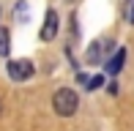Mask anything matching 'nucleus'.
<instances>
[{
	"label": "nucleus",
	"mask_w": 134,
	"mask_h": 131,
	"mask_svg": "<svg viewBox=\"0 0 134 131\" xmlns=\"http://www.w3.org/2000/svg\"><path fill=\"white\" fill-rule=\"evenodd\" d=\"M123 63H126V49H123V46H118V49H115V55H112V57H109V60L104 63V71L115 76L120 68H123Z\"/></svg>",
	"instance_id": "nucleus-4"
},
{
	"label": "nucleus",
	"mask_w": 134,
	"mask_h": 131,
	"mask_svg": "<svg viewBox=\"0 0 134 131\" xmlns=\"http://www.w3.org/2000/svg\"><path fill=\"white\" fill-rule=\"evenodd\" d=\"M0 55H8V30H0Z\"/></svg>",
	"instance_id": "nucleus-7"
},
{
	"label": "nucleus",
	"mask_w": 134,
	"mask_h": 131,
	"mask_svg": "<svg viewBox=\"0 0 134 131\" xmlns=\"http://www.w3.org/2000/svg\"><path fill=\"white\" fill-rule=\"evenodd\" d=\"M8 76L14 82H25L33 76V63L30 60H11L8 63Z\"/></svg>",
	"instance_id": "nucleus-2"
},
{
	"label": "nucleus",
	"mask_w": 134,
	"mask_h": 131,
	"mask_svg": "<svg viewBox=\"0 0 134 131\" xmlns=\"http://www.w3.org/2000/svg\"><path fill=\"white\" fill-rule=\"evenodd\" d=\"M80 82L88 85V90H96V87L104 85V76H85V74H80Z\"/></svg>",
	"instance_id": "nucleus-6"
},
{
	"label": "nucleus",
	"mask_w": 134,
	"mask_h": 131,
	"mask_svg": "<svg viewBox=\"0 0 134 131\" xmlns=\"http://www.w3.org/2000/svg\"><path fill=\"white\" fill-rule=\"evenodd\" d=\"M109 49H112V41H109V38L93 41V44H90V49H88V63H101Z\"/></svg>",
	"instance_id": "nucleus-3"
},
{
	"label": "nucleus",
	"mask_w": 134,
	"mask_h": 131,
	"mask_svg": "<svg viewBox=\"0 0 134 131\" xmlns=\"http://www.w3.org/2000/svg\"><path fill=\"white\" fill-rule=\"evenodd\" d=\"M77 106H80V98H77V93L71 90V87H60V90L55 93V98H52V109L58 112L60 117L74 115Z\"/></svg>",
	"instance_id": "nucleus-1"
},
{
	"label": "nucleus",
	"mask_w": 134,
	"mask_h": 131,
	"mask_svg": "<svg viewBox=\"0 0 134 131\" xmlns=\"http://www.w3.org/2000/svg\"><path fill=\"white\" fill-rule=\"evenodd\" d=\"M123 16H126V22H131V25H134V0H129V3H126Z\"/></svg>",
	"instance_id": "nucleus-8"
},
{
	"label": "nucleus",
	"mask_w": 134,
	"mask_h": 131,
	"mask_svg": "<svg viewBox=\"0 0 134 131\" xmlns=\"http://www.w3.org/2000/svg\"><path fill=\"white\" fill-rule=\"evenodd\" d=\"M55 33H58V14L49 8L47 11V16H44V27H41V38L44 41H52L55 38Z\"/></svg>",
	"instance_id": "nucleus-5"
}]
</instances>
